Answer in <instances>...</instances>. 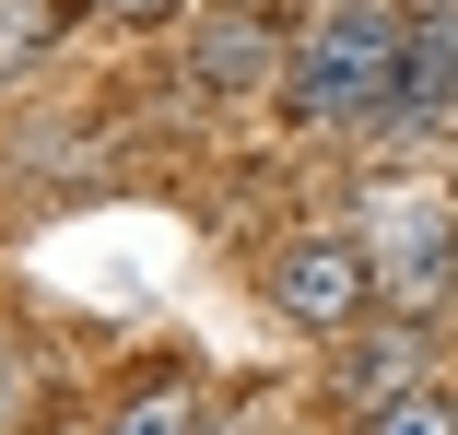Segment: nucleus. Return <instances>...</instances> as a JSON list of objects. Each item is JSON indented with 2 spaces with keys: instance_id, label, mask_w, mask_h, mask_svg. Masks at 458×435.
Instances as JSON below:
<instances>
[{
  "instance_id": "1",
  "label": "nucleus",
  "mask_w": 458,
  "mask_h": 435,
  "mask_svg": "<svg viewBox=\"0 0 458 435\" xmlns=\"http://www.w3.org/2000/svg\"><path fill=\"white\" fill-rule=\"evenodd\" d=\"M400 47H411V13H388V0L318 13L306 47L283 59V118H306V130H377L388 95H400Z\"/></svg>"
},
{
  "instance_id": "2",
  "label": "nucleus",
  "mask_w": 458,
  "mask_h": 435,
  "mask_svg": "<svg viewBox=\"0 0 458 435\" xmlns=\"http://www.w3.org/2000/svg\"><path fill=\"white\" fill-rule=\"evenodd\" d=\"M270 306H283L294 329H318V341H341L364 306H377L388 283H377V259H364L352 235H294V247H270Z\"/></svg>"
},
{
  "instance_id": "3",
  "label": "nucleus",
  "mask_w": 458,
  "mask_h": 435,
  "mask_svg": "<svg viewBox=\"0 0 458 435\" xmlns=\"http://www.w3.org/2000/svg\"><path fill=\"white\" fill-rule=\"evenodd\" d=\"M377 141H458V13H446V0H423V13H411L400 95H388Z\"/></svg>"
},
{
  "instance_id": "4",
  "label": "nucleus",
  "mask_w": 458,
  "mask_h": 435,
  "mask_svg": "<svg viewBox=\"0 0 458 435\" xmlns=\"http://www.w3.org/2000/svg\"><path fill=\"white\" fill-rule=\"evenodd\" d=\"M377 283H400V306L411 318H435L446 306V271H458V224H446V200H423V189H400V200H377Z\"/></svg>"
},
{
  "instance_id": "5",
  "label": "nucleus",
  "mask_w": 458,
  "mask_h": 435,
  "mask_svg": "<svg viewBox=\"0 0 458 435\" xmlns=\"http://www.w3.org/2000/svg\"><path fill=\"white\" fill-rule=\"evenodd\" d=\"M341 388H352L364 412H388V400L435 388V377H423V341H411V329H388V341H341Z\"/></svg>"
},
{
  "instance_id": "6",
  "label": "nucleus",
  "mask_w": 458,
  "mask_h": 435,
  "mask_svg": "<svg viewBox=\"0 0 458 435\" xmlns=\"http://www.w3.org/2000/svg\"><path fill=\"white\" fill-rule=\"evenodd\" d=\"M118 435H212V400H200V388H141V400L118 412Z\"/></svg>"
},
{
  "instance_id": "7",
  "label": "nucleus",
  "mask_w": 458,
  "mask_h": 435,
  "mask_svg": "<svg viewBox=\"0 0 458 435\" xmlns=\"http://www.w3.org/2000/svg\"><path fill=\"white\" fill-rule=\"evenodd\" d=\"M364 435H458V400H446V388H411V400H388V412H364Z\"/></svg>"
},
{
  "instance_id": "8",
  "label": "nucleus",
  "mask_w": 458,
  "mask_h": 435,
  "mask_svg": "<svg viewBox=\"0 0 458 435\" xmlns=\"http://www.w3.org/2000/svg\"><path fill=\"white\" fill-rule=\"evenodd\" d=\"M24 36H36V0H0V59H24Z\"/></svg>"
},
{
  "instance_id": "9",
  "label": "nucleus",
  "mask_w": 458,
  "mask_h": 435,
  "mask_svg": "<svg viewBox=\"0 0 458 435\" xmlns=\"http://www.w3.org/2000/svg\"><path fill=\"white\" fill-rule=\"evenodd\" d=\"M0 435H24V365L0 354Z\"/></svg>"
},
{
  "instance_id": "10",
  "label": "nucleus",
  "mask_w": 458,
  "mask_h": 435,
  "mask_svg": "<svg viewBox=\"0 0 458 435\" xmlns=\"http://www.w3.org/2000/svg\"><path fill=\"white\" fill-rule=\"evenodd\" d=\"M95 13H118V24H165L176 0H95Z\"/></svg>"
}]
</instances>
